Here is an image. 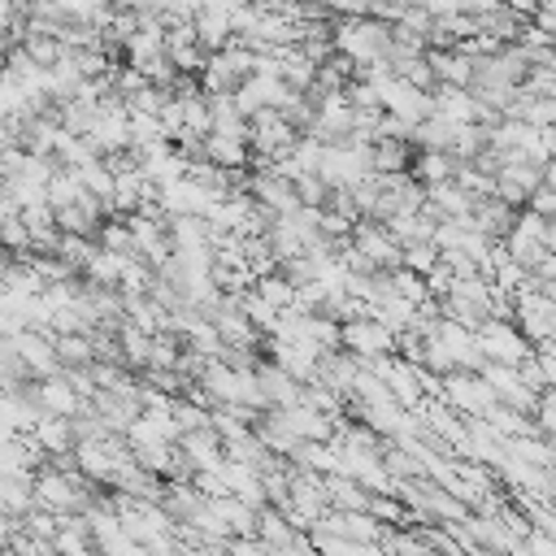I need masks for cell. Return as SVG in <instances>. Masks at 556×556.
<instances>
[{
  "label": "cell",
  "mask_w": 556,
  "mask_h": 556,
  "mask_svg": "<svg viewBox=\"0 0 556 556\" xmlns=\"http://www.w3.org/2000/svg\"><path fill=\"white\" fill-rule=\"evenodd\" d=\"M35 508V473H0V513L26 517Z\"/></svg>",
  "instance_id": "cell-18"
},
{
  "label": "cell",
  "mask_w": 556,
  "mask_h": 556,
  "mask_svg": "<svg viewBox=\"0 0 556 556\" xmlns=\"http://www.w3.org/2000/svg\"><path fill=\"white\" fill-rule=\"evenodd\" d=\"M35 404L39 413H52V417H74L87 400L74 391V382L65 374H52V378H35Z\"/></svg>",
  "instance_id": "cell-9"
},
{
  "label": "cell",
  "mask_w": 556,
  "mask_h": 556,
  "mask_svg": "<svg viewBox=\"0 0 556 556\" xmlns=\"http://www.w3.org/2000/svg\"><path fill=\"white\" fill-rule=\"evenodd\" d=\"M473 200H478V195H469V191H465L456 178H443V182H430V187H426V213H430L434 222L469 217Z\"/></svg>",
  "instance_id": "cell-8"
},
{
  "label": "cell",
  "mask_w": 556,
  "mask_h": 556,
  "mask_svg": "<svg viewBox=\"0 0 556 556\" xmlns=\"http://www.w3.org/2000/svg\"><path fill=\"white\" fill-rule=\"evenodd\" d=\"M256 65H261V52L248 48L243 39H230L226 48L208 52V61L200 70V87H204V96H235L256 74Z\"/></svg>",
  "instance_id": "cell-2"
},
{
  "label": "cell",
  "mask_w": 556,
  "mask_h": 556,
  "mask_svg": "<svg viewBox=\"0 0 556 556\" xmlns=\"http://www.w3.org/2000/svg\"><path fill=\"white\" fill-rule=\"evenodd\" d=\"M326 500H330V508H343V513H369L374 491H365L352 473L330 469V473H326Z\"/></svg>",
  "instance_id": "cell-15"
},
{
  "label": "cell",
  "mask_w": 556,
  "mask_h": 556,
  "mask_svg": "<svg viewBox=\"0 0 556 556\" xmlns=\"http://www.w3.org/2000/svg\"><path fill=\"white\" fill-rule=\"evenodd\" d=\"M56 356H61V369H83L96 361V343L91 334H56Z\"/></svg>",
  "instance_id": "cell-23"
},
{
  "label": "cell",
  "mask_w": 556,
  "mask_h": 556,
  "mask_svg": "<svg viewBox=\"0 0 556 556\" xmlns=\"http://www.w3.org/2000/svg\"><path fill=\"white\" fill-rule=\"evenodd\" d=\"M278 413H282V421L295 430V439L330 443V439H334V430H339V421H334V417H326L321 408H313L308 400H295V404H287V408H278Z\"/></svg>",
  "instance_id": "cell-10"
},
{
  "label": "cell",
  "mask_w": 556,
  "mask_h": 556,
  "mask_svg": "<svg viewBox=\"0 0 556 556\" xmlns=\"http://www.w3.org/2000/svg\"><path fill=\"white\" fill-rule=\"evenodd\" d=\"M552 295H556V291H552Z\"/></svg>",
  "instance_id": "cell-29"
},
{
  "label": "cell",
  "mask_w": 556,
  "mask_h": 556,
  "mask_svg": "<svg viewBox=\"0 0 556 556\" xmlns=\"http://www.w3.org/2000/svg\"><path fill=\"white\" fill-rule=\"evenodd\" d=\"M252 291L265 300V304H274L278 313L282 308H295V287H291V278L282 274V269H269V274H256V282H252Z\"/></svg>",
  "instance_id": "cell-22"
},
{
  "label": "cell",
  "mask_w": 556,
  "mask_h": 556,
  "mask_svg": "<svg viewBox=\"0 0 556 556\" xmlns=\"http://www.w3.org/2000/svg\"><path fill=\"white\" fill-rule=\"evenodd\" d=\"M421 187H430V182H443V178H452L456 174V156L452 152H439V148H417V156H413V169H408Z\"/></svg>",
  "instance_id": "cell-19"
},
{
  "label": "cell",
  "mask_w": 556,
  "mask_h": 556,
  "mask_svg": "<svg viewBox=\"0 0 556 556\" xmlns=\"http://www.w3.org/2000/svg\"><path fill=\"white\" fill-rule=\"evenodd\" d=\"M413 156H417V143L413 139H374L369 143V161H374V174H404L413 169Z\"/></svg>",
  "instance_id": "cell-13"
},
{
  "label": "cell",
  "mask_w": 556,
  "mask_h": 556,
  "mask_svg": "<svg viewBox=\"0 0 556 556\" xmlns=\"http://www.w3.org/2000/svg\"><path fill=\"white\" fill-rule=\"evenodd\" d=\"M534 430L547 434L556 443V387H543L539 391V404H534Z\"/></svg>",
  "instance_id": "cell-27"
},
{
  "label": "cell",
  "mask_w": 556,
  "mask_h": 556,
  "mask_svg": "<svg viewBox=\"0 0 556 556\" xmlns=\"http://www.w3.org/2000/svg\"><path fill=\"white\" fill-rule=\"evenodd\" d=\"M339 348L352 352L356 361H378V356H395L400 352V334L391 326H382L369 308H361L356 317H348L339 326Z\"/></svg>",
  "instance_id": "cell-3"
},
{
  "label": "cell",
  "mask_w": 556,
  "mask_h": 556,
  "mask_svg": "<svg viewBox=\"0 0 556 556\" xmlns=\"http://www.w3.org/2000/svg\"><path fill=\"white\" fill-rule=\"evenodd\" d=\"M126 261H130V256H122V252H113V248H96V256L87 261L83 278H87L91 287H117V282H122Z\"/></svg>",
  "instance_id": "cell-20"
},
{
  "label": "cell",
  "mask_w": 556,
  "mask_h": 556,
  "mask_svg": "<svg viewBox=\"0 0 556 556\" xmlns=\"http://www.w3.org/2000/svg\"><path fill=\"white\" fill-rule=\"evenodd\" d=\"M313 543L321 556H387L382 543H356V539H334V534H313Z\"/></svg>",
  "instance_id": "cell-24"
},
{
  "label": "cell",
  "mask_w": 556,
  "mask_h": 556,
  "mask_svg": "<svg viewBox=\"0 0 556 556\" xmlns=\"http://www.w3.org/2000/svg\"><path fill=\"white\" fill-rule=\"evenodd\" d=\"M434 217L426 213V204L421 208H404V213H395V217H387V230L395 235V243L400 248H408V243H430L434 239Z\"/></svg>",
  "instance_id": "cell-17"
},
{
  "label": "cell",
  "mask_w": 556,
  "mask_h": 556,
  "mask_svg": "<svg viewBox=\"0 0 556 556\" xmlns=\"http://www.w3.org/2000/svg\"><path fill=\"white\" fill-rule=\"evenodd\" d=\"M439 261H443V252H439L434 239H430V243H408V248H404V269H413V274H421V278H426Z\"/></svg>",
  "instance_id": "cell-25"
},
{
  "label": "cell",
  "mask_w": 556,
  "mask_h": 556,
  "mask_svg": "<svg viewBox=\"0 0 556 556\" xmlns=\"http://www.w3.org/2000/svg\"><path fill=\"white\" fill-rule=\"evenodd\" d=\"M387 4H391V17H395L400 9H413V4H421V0H387Z\"/></svg>",
  "instance_id": "cell-28"
},
{
  "label": "cell",
  "mask_w": 556,
  "mask_h": 556,
  "mask_svg": "<svg viewBox=\"0 0 556 556\" xmlns=\"http://www.w3.org/2000/svg\"><path fill=\"white\" fill-rule=\"evenodd\" d=\"M30 439L48 452V456H61V452H74V417H52V413H39L35 426H30Z\"/></svg>",
  "instance_id": "cell-14"
},
{
  "label": "cell",
  "mask_w": 556,
  "mask_h": 556,
  "mask_svg": "<svg viewBox=\"0 0 556 556\" xmlns=\"http://www.w3.org/2000/svg\"><path fill=\"white\" fill-rule=\"evenodd\" d=\"M517 213H521V208L504 204V200L491 191V195H478V200H473V208H469V222H473L482 235H491V239H504V235L513 230Z\"/></svg>",
  "instance_id": "cell-12"
},
{
  "label": "cell",
  "mask_w": 556,
  "mask_h": 556,
  "mask_svg": "<svg viewBox=\"0 0 556 556\" xmlns=\"http://www.w3.org/2000/svg\"><path fill=\"white\" fill-rule=\"evenodd\" d=\"M478 343H482L486 361H500V365H521V361H530V352H534V343L517 330L513 317H491V321L478 330Z\"/></svg>",
  "instance_id": "cell-6"
},
{
  "label": "cell",
  "mask_w": 556,
  "mask_h": 556,
  "mask_svg": "<svg viewBox=\"0 0 556 556\" xmlns=\"http://www.w3.org/2000/svg\"><path fill=\"white\" fill-rule=\"evenodd\" d=\"M330 43H334V52H343L356 70H365V65H387V56H391V22H387V17H374V13L343 17V22H334Z\"/></svg>",
  "instance_id": "cell-1"
},
{
  "label": "cell",
  "mask_w": 556,
  "mask_h": 556,
  "mask_svg": "<svg viewBox=\"0 0 556 556\" xmlns=\"http://www.w3.org/2000/svg\"><path fill=\"white\" fill-rule=\"evenodd\" d=\"M0 243H4L9 252H17V256H26V252H30V230H26L22 213H13V217H4V222H0Z\"/></svg>",
  "instance_id": "cell-26"
},
{
  "label": "cell",
  "mask_w": 556,
  "mask_h": 556,
  "mask_svg": "<svg viewBox=\"0 0 556 556\" xmlns=\"http://www.w3.org/2000/svg\"><path fill=\"white\" fill-rule=\"evenodd\" d=\"M300 530L282 517V508H274V504H265L261 513H256V539L265 543V547H287L291 539H295Z\"/></svg>",
  "instance_id": "cell-21"
},
{
  "label": "cell",
  "mask_w": 556,
  "mask_h": 556,
  "mask_svg": "<svg viewBox=\"0 0 556 556\" xmlns=\"http://www.w3.org/2000/svg\"><path fill=\"white\" fill-rule=\"evenodd\" d=\"M256 387H261V395H265V408H287V404H295L300 395H304V382H295L287 369H278L274 361H261L256 365Z\"/></svg>",
  "instance_id": "cell-11"
},
{
  "label": "cell",
  "mask_w": 556,
  "mask_h": 556,
  "mask_svg": "<svg viewBox=\"0 0 556 556\" xmlns=\"http://www.w3.org/2000/svg\"><path fill=\"white\" fill-rule=\"evenodd\" d=\"M204 161H213V165H222V169H248L252 143H248V139H235V135L208 130V135H204Z\"/></svg>",
  "instance_id": "cell-16"
},
{
  "label": "cell",
  "mask_w": 556,
  "mask_h": 556,
  "mask_svg": "<svg viewBox=\"0 0 556 556\" xmlns=\"http://www.w3.org/2000/svg\"><path fill=\"white\" fill-rule=\"evenodd\" d=\"M178 447H182V456L191 460L195 473H217V469L226 465V439H222L213 426L182 430V434H178Z\"/></svg>",
  "instance_id": "cell-7"
},
{
  "label": "cell",
  "mask_w": 556,
  "mask_h": 556,
  "mask_svg": "<svg viewBox=\"0 0 556 556\" xmlns=\"http://www.w3.org/2000/svg\"><path fill=\"white\" fill-rule=\"evenodd\" d=\"M439 400L447 408H456L460 417H486L500 404L491 382L482 374H469V369H452L447 378H439Z\"/></svg>",
  "instance_id": "cell-4"
},
{
  "label": "cell",
  "mask_w": 556,
  "mask_h": 556,
  "mask_svg": "<svg viewBox=\"0 0 556 556\" xmlns=\"http://www.w3.org/2000/svg\"><path fill=\"white\" fill-rule=\"evenodd\" d=\"M348 243L374 265V269H400L404 265V248L395 243V235L387 230V222H374V217H361L348 235Z\"/></svg>",
  "instance_id": "cell-5"
}]
</instances>
